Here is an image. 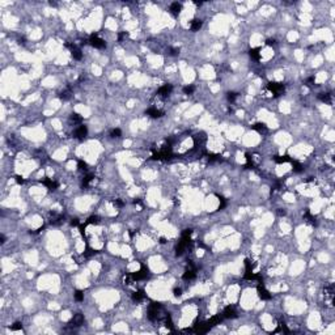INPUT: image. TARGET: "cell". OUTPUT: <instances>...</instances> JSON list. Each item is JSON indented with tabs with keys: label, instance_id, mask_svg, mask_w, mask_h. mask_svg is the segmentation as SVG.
Segmentation results:
<instances>
[{
	"label": "cell",
	"instance_id": "cell-7",
	"mask_svg": "<svg viewBox=\"0 0 335 335\" xmlns=\"http://www.w3.org/2000/svg\"><path fill=\"white\" fill-rule=\"evenodd\" d=\"M211 329V327L208 326V323L207 322H200V323H195L194 325V332H196V334H204V332H207L208 330Z\"/></svg>",
	"mask_w": 335,
	"mask_h": 335
},
{
	"label": "cell",
	"instance_id": "cell-50",
	"mask_svg": "<svg viewBox=\"0 0 335 335\" xmlns=\"http://www.w3.org/2000/svg\"><path fill=\"white\" fill-rule=\"evenodd\" d=\"M0 242H1V243H4V242H6V237H4L3 234L0 236Z\"/></svg>",
	"mask_w": 335,
	"mask_h": 335
},
{
	"label": "cell",
	"instance_id": "cell-28",
	"mask_svg": "<svg viewBox=\"0 0 335 335\" xmlns=\"http://www.w3.org/2000/svg\"><path fill=\"white\" fill-rule=\"evenodd\" d=\"M275 161H276L277 164H284L287 162V161H291L289 156H275Z\"/></svg>",
	"mask_w": 335,
	"mask_h": 335
},
{
	"label": "cell",
	"instance_id": "cell-25",
	"mask_svg": "<svg viewBox=\"0 0 335 335\" xmlns=\"http://www.w3.org/2000/svg\"><path fill=\"white\" fill-rule=\"evenodd\" d=\"M249 55L254 59V60H259L261 59V53H259V49H251L249 51Z\"/></svg>",
	"mask_w": 335,
	"mask_h": 335
},
{
	"label": "cell",
	"instance_id": "cell-21",
	"mask_svg": "<svg viewBox=\"0 0 335 335\" xmlns=\"http://www.w3.org/2000/svg\"><path fill=\"white\" fill-rule=\"evenodd\" d=\"M181 9H182V6H181L180 3H173L172 6H170V12H172L174 16H177V15H180V12H181Z\"/></svg>",
	"mask_w": 335,
	"mask_h": 335
},
{
	"label": "cell",
	"instance_id": "cell-11",
	"mask_svg": "<svg viewBox=\"0 0 335 335\" xmlns=\"http://www.w3.org/2000/svg\"><path fill=\"white\" fill-rule=\"evenodd\" d=\"M67 47L71 49V54L72 56H74V59H76V60H80V59L83 58V54H81V50H80L79 47H77L76 45H71V43H67Z\"/></svg>",
	"mask_w": 335,
	"mask_h": 335
},
{
	"label": "cell",
	"instance_id": "cell-12",
	"mask_svg": "<svg viewBox=\"0 0 335 335\" xmlns=\"http://www.w3.org/2000/svg\"><path fill=\"white\" fill-rule=\"evenodd\" d=\"M172 90H173V87H172L170 84H164L162 87L158 88L157 94H158V96H162V97H168V96L172 93Z\"/></svg>",
	"mask_w": 335,
	"mask_h": 335
},
{
	"label": "cell",
	"instance_id": "cell-47",
	"mask_svg": "<svg viewBox=\"0 0 335 335\" xmlns=\"http://www.w3.org/2000/svg\"><path fill=\"white\" fill-rule=\"evenodd\" d=\"M127 35H128V33H126V32L121 33V34H119V35H118V40H119V42H121V41H122V40H123V38H124V37H127Z\"/></svg>",
	"mask_w": 335,
	"mask_h": 335
},
{
	"label": "cell",
	"instance_id": "cell-33",
	"mask_svg": "<svg viewBox=\"0 0 335 335\" xmlns=\"http://www.w3.org/2000/svg\"><path fill=\"white\" fill-rule=\"evenodd\" d=\"M110 136H111V137H121V136H122V131H121L119 128H114V130H111Z\"/></svg>",
	"mask_w": 335,
	"mask_h": 335
},
{
	"label": "cell",
	"instance_id": "cell-38",
	"mask_svg": "<svg viewBox=\"0 0 335 335\" xmlns=\"http://www.w3.org/2000/svg\"><path fill=\"white\" fill-rule=\"evenodd\" d=\"M77 166H79V169H80V170H88V164L85 162V161H83V160H80V161H79Z\"/></svg>",
	"mask_w": 335,
	"mask_h": 335
},
{
	"label": "cell",
	"instance_id": "cell-52",
	"mask_svg": "<svg viewBox=\"0 0 335 335\" xmlns=\"http://www.w3.org/2000/svg\"><path fill=\"white\" fill-rule=\"evenodd\" d=\"M279 215H280V216H284L285 211H284V209H279Z\"/></svg>",
	"mask_w": 335,
	"mask_h": 335
},
{
	"label": "cell",
	"instance_id": "cell-41",
	"mask_svg": "<svg viewBox=\"0 0 335 335\" xmlns=\"http://www.w3.org/2000/svg\"><path fill=\"white\" fill-rule=\"evenodd\" d=\"M22 329V323L21 322H16L13 326H11V330H21Z\"/></svg>",
	"mask_w": 335,
	"mask_h": 335
},
{
	"label": "cell",
	"instance_id": "cell-15",
	"mask_svg": "<svg viewBox=\"0 0 335 335\" xmlns=\"http://www.w3.org/2000/svg\"><path fill=\"white\" fill-rule=\"evenodd\" d=\"M145 114L149 115V117H152V118H160V117H162L164 113L161 110H157L156 108H151V109H148V110L145 111Z\"/></svg>",
	"mask_w": 335,
	"mask_h": 335
},
{
	"label": "cell",
	"instance_id": "cell-9",
	"mask_svg": "<svg viewBox=\"0 0 335 335\" xmlns=\"http://www.w3.org/2000/svg\"><path fill=\"white\" fill-rule=\"evenodd\" d=\"M257 291H258V296L262 298V300H270V298H271V295H270V292L264 288L263 283H259Z\"/></svg>",
	"mask_w": 335,
	"mask_h": 335
},
{
	"label": "cell",
	"instance_id": "cell-8",
	"mask_svg": "<svg viewBox=\"0 0 335 335\" xmlns=\"http://www.w3.org/2000/svg\"><path fill=\"white\" fill-rule=\"evenodd\" d=\"M83 322H84V317H83V314L77 313V314H75L74 318H72L71 321L68 322V326H71V327H79V326H81V325H83Z\"/></svg>",
	"mask_w": 335,
	"mask_h": 335
},
{
	"label": "cell",
	"instance_id": "cell-32",
	"mask_svg": "<svg viewBox=\"0 0 335 335\" xmlns=\"http://www.w3.org/2000/svg\"><path fill=\"white\" fill-rule=\"evenodd\" d=\"M194 90H195V87H194V85H187V87L183 88V93H185V94H193Z\"/></svg>",
	"mask_w": 335,
	"mask_h": 335
},
{
	"label": "cell",
	"instance_id": "cell-51",
	"mask_svg": "<svg viewBox=\"0 0 335 335\" xmlns=\"http://www.w3.org/2000/svg\"><path fill=\"white\" fill-rule=\"evenodd\" d=\"M19 43H20V45H21V43H22V45H24V43H25V38H24V37H22V38H20V40H19Z\"/></svg>",
	"mask_w": 335,
	"mask_h": 335
},
{
	"label": "cell",
	"instance_id": "cell-14",
	"mask_svg": "<svg viewBox=\"0 0 335 335\" xmlns=\"http://www.w3.org/2000/svg\"><path fill=\"white\" fill-rule=\"evenodd\" d=\"M42 183H43V185H45L50 191H54V190H56V189H58V182L53 181L51 178H45V180L42 181Z\"/></svg>",
	"mask_w": 335,
	"mask_h": 335
},
{
	"label": "cell",
	"instance_id": "cell-29",
	"mask_svg": "<svg viewBox=\"0 0 335 335\" xmlns=\"http://www.w3.org/2000/svg\"><path fill=\"white\" fill-rule=\"evenodd\" d=\"M292 166H293V170H295L296 173H300V172H302V170H304L302 165H301L298 161H292Z\"/></svg>",
	"mask_w": 335,
	"mask_h": 335
},
{
	"label": "cell",
	"instance_id": "cell-18",
	"mask_svg": "<svg viewBox=\"0 0 335 335\" xmlns=\"http://www.w3.org/2000/svg\"><path fill=\"white\" fill-rule=\"evenodd\" d=\"M164 323H165V326L168 327L169 330H172V331H174V326H173V321H172V317H170L169 313H166L165 317H164Z\"/></svg>",
	"mask_w": 335,
	"mask_h": 335
},
{
	"label": "cell",
	"instance_id": "cell-20",
	"mask_svg": "<svg viewBox=\"0 0 335 335\" xmlns=\"http://www.w3.org/2000/svg\"><path fill=\"white\" fill-rule=\"evenodd\" d=\"M318 100L325 103H331V94L330 93H319Z\"/></svg>",
	"mask_w": 335,
	"mask_h": 335
},
{
	"label": "cell",
	"instance_id": "cell-10",
	"mask_svg": "<svg viewBox=\"0 0 335 335\" xmlns=\"http://www.w3.org/2000/svg\"><path fill=\"white\" fill-rule=\"evenodd\" d=\"M87 134H88V128H87V126L81 124V126H79L76 130H75V132H74V137H76V139H84V137L87 136Z\"/></svg>",
	"mask_w": 335,
	"mask_h": 335
},
{
	"label": "cell",
	"instance_id": "cell-5",
	"mask_svg": "<svg viewBox=\"0 0 335 335\" xmlns=\"http://www.w3.org/2000/svg\"><path fill=\"white\" fill-rule=\"evenodd\" d=\"M195 276H196V268L193 264V262L189 261V268L185 271V274L182 275V277L185 280H193V279H195Z\"/></svg>",
	"mask_w": 335,
	"mask_h": 335
},
{
	"label": "cell",
	"instance_id": "cell-4",
	"mask_svg": "<svg viewBox=\"0 0 335 335\" xmlns=\"http://www.w3.org/2000/svg\"><path fill=\"white\" fill-rule=\"evenodd\" d=\"M89 43L93 46L94 49H103L106 47V43L102 38H100L97 34H92L89 38Z\"/></svg>",
	"mask_w": 335,
	"mask_h": 335
},
{
	"label": "cell",
	"instance_id": "cell-48",
	"mask_svg": "<svg viewBox=\"0 0 335 335\" xmlns=\"http://www.w3.org/2000/svg\"><path fill=\"white\" fill-rule=\"evenodd\" d=\"M71 225H72V227H79V219H72L71 220Z\"/></svg>",
	"mask_w": 335,
	"mask_h": 335
},
{
	"label": "cell",
	"instance_id": "cell-30",
	"mask_svg": "<svg viewBox=\"0 0 335 335\" xmlns=\"http://www.w3.org/2000/svg\"><path fill=\"white\" fill-rule=\"evenodd\" d=\"M87 224H94V225L100 224V217H98L97 215H93V216H90L89 219L87 220Z\"/></svg>",
	"mask_w": 335,
	"mask_h": 335
},
{
	"label": "cell",
	"instance_id": "cell-35",
	"mask_svg": "<svg viewBox=\"0 0 335 335\" xmlns=\"http://www.w3.org/2000/svg\"><path fill=\"white\" fill-rule=\"evenodd\" d=\"M237 96H238V94H237L236 92H229V93H228V96H227V98H228V101H229V102H234L236 98H237Z\"/></svg>",
	"mask_w": 335,
	"mask_h": 335
},
{
	"label": "cell",
	"instance_id": "cell-43",
	"mask_svg": "<svg viewBox=\"0 0 335 335\" xmlns=\"http://www.w3.org/2000/svg\"><path fill=\"white\" fill-rule=\"evenodd\" d=\"M208 160L209 161H219L220 156L219 155H208Z\"/></svg>",
	"mask_w": 335,
	"mask_h": 335
},
{
	"label": "cell",
	"instance_id": "cell-26",
	"mask_svg": "<svg viewBox=\"0 0 335 335\" xmlns=\"http://www.w3.org/2000/svg\"><path fill=\"white\" fill-rule=\"evenodd\" d=\"M69 119H71V122H74V123H81L83 122V117L77 113H72L71 117H69Z\"/></svg>",
	"mask_w": 335,
	"mask_h": 335
},
{
	"label": "cell",
	"instance_id": "cell-22",
	"mask_svg": "<svg viewBox=\"0 0 335 335\" xmlns=\"http://www.w3.org/2000/svg\"><path fill=\"white\" fill-rule=\"evenodd\" d=\"M72 97V92H71V89L69 88H67V89H64V90H62L60 92V94H59V98H62V100H69V98Z\"/></svg>",
	"mask_w": 335,
	"mask_h": 335
},
{
	"label": "cell",
	"instance_id": "cell-23",
	"mask_svg": "<svg viewBox=\"0 0 335 335\" xmlns=\"http://www.w3.org/2000/svg\"><path fill=\"white\" fill-rule=\"evenodd\" d=\"M62 221H63V216L62 215H58L56 212L51 214V224H60Z\"/></svg>",
	"mask_w": 335,
	"mask_h": 335
},
{
	"label": "cell",
	"instance_id": "cell-37",
	"mask_svg": "<svg viewBox=\"0 0 335 335\" xmlns=\"http://www.w3.org/2000/svg\"><path fill=\"white\" fill-rule=\"evenodd\" d=\"M75 298H76V301H83L84 300V293L81 291H76L75 292Z\"/></svg>",
	"mask_w": 335,
	"mask_h": 335
},
{
	"label": "cell",
	"instance_id": "cell-17",
	"mask_svg": "<svg viewBox=\"0 0 335 335\" xmlns=\"http://www.w3.org/2000/svg\"><path fill=\"white\" fill-rule=\"evenodd\" d=\"M206 140H207V137L204 136V134H196L195 136H194V143H195V147H198V144H199V147H200L202 144H204V143H206Z\"/></svg>",
	"mask_w": 335,
	"mask_h": 335
},
{
	"label": "cell",
	"instance_id": "cell-40",
	"mask_svg": "<svg viewBox=\"0 0 335 335\" xmlns=\"http://www.w3.org/2000/svg\"><path fill=\"white\" fill-rule=\"evenodd\" d=\"M217 198H219V199H220V202H221V203H220V207H219V209H223V208H224L225 206H227V202H225V199L223 198V196H220V195H217Z\"/></svg>",
	"mask_w": 335,
	"mask_h": 335
},
{
	"label": "cell",
	"instance_id": "cell-13",
	"mask_svg": "<svg viewBox=\"0 0 335 335\" xmlns=\"http://www.w3.org/2000/svg\"><path fill=\"white\" fill-rule=\"evenodd\" d=\"M223 317L224 318H236L237 317V311H236L234 306H227V308L224 309V311H223Z\"/></svg>",
	"mask_w": 335,
	"mask_h": 335
},
{
	"label": "cell",
	"instance_id": "cell-39",
	"mask_svg": "<svg viewBox=\"0 0 335 335\" xmlns=\"http://www.w3.org/2000/svg\"><path fill=\"white\" fill-rule=\"evenodd\" d=\"M94 253H96V250H93L92 248L87 246V249H85V251H84V255H85V257H90L92 254H94Z\"/></svg>",
	"mask_w": 335,
	"mask_h": 335
},
{
	"label": "cell",
	"instance_id": "cell-19",
	"mask_svg": "<svg viewBox=\"0 0 335 335\" xmlns=\"http://www.w3.org/2000/svg\"><path fill=\"white\" fill-rule=\"evenodd\" d=\"M202 25H203L202 20H199V19H194L193 21H191V24H190V29L193 30V32H196V30H199V29L202 28Z\"/></svg>",
	"mask_w": 335,
	"mask_h": 335
},
{
	"label": "cell",
	"instance_id": "cell-46",
	"mask_svg": "<svg viewBox=\"0 0 335 335\" xmlns=\"http://www.w3.org/2000/svg\"><path fill=\"white\" fill-rule=\"evenodd\" d=\"M173 292H174V296H175V297H180V296L182 295V289H181V288H175Z\"/></svg>",
	"mask_w": 335,
	"mask_h": 335
},
{
	"label": "cell",
	"instance_id": "cell-49",
	"mask_svg": "<svg viewBox=\"0 0 335 335\" xmlns=\"http://www.w3.org/2000/svg\"><path fill=\"white\" fill-rule=\"evenodd\" d=\"M16 182L19 183V185H22V183H24L25 181L22 180V177H20V175H16Z\"/></svg>",
	"mask_w": 335,
	"mask_h": 335
},
{
	"label": "cell",
	"instance_id": "cell-53",
	"mask_svg": "<svg viewBox=\"0 0 335 335\" xmlns=\"http://www.w3.org/2000/svg\"><path fill=\"white\" fill-rule=\"evenodd\" d=\"M165 242H166V240H165L164 237H161V238H160V243H165Z\"/></svg>",
	"mask_w": 335,
	"mask_h": 335
},
{
	"label": "cell",
	"instance_id": "cell-1",
	"mask_svg": "<svg viewBox=\"0 0 335 335\" xmlns=\"http://www.w3.org/2000/svg\"><path fill=\"white\" fill-rule=\"evenodd\" d=\"M172 156H173L172 147H170V144H168V145H164L158 152L153 153L152 157H153V160H170Z\"/></svg>",
	"mask_w": 335,
	"mask_h": 335
},
{
	"label": "cell",
	"instance_id": "cell-3",
	"mask_svg": "<svg viewBox=\"0 0 335 335\" xmlns=\"http://www.w3.org/2000/svg\"><path fill=\"white\" fill-rule=\"evenodd\" d=\"M268 89L271 90V93L275 96V97H279L280 94H283L285 87H284V84H282V83H270Z\"/></svg>",
	"mask_w": 335,
	"mask_h": 335
},
{
	"label": "cell",
	"instance_id": "cell-16",
	"mask_svg": "<svg viewBox=\"0 0 335 335\" xmlns=\"http://www.w3.org/2000/svg\"><path fill=\"white\" fill-rule=\"evenodd\" d=\"M144 298H145V293H144V291H143V289H139V291H136V292L132 293V300L136 301V302H141Z\"/></svg>",
	"mask_w": 335,
	"mask_h": 335
},
{
	"label": "cell",
	"instance_id": "cell-27",
	"mask_svg": "<svg viewBox=\"0 0 335 335\" xmlns=\"http://www.w3.org/2000/svg\"><path fill=\"white\" fill-rule=\"evenodd\" d=\"M220 321H221V317H220V316H215V317H212L211 319H208V321H207V323H208L209 327H212V326H215V325L219 323Z\"/></svg>",
	"mask_w": 335,
	"mask_h": 335
},
{
	"label": "cell",
	"instance_id": "cell-45",
	"mask_svg": "<svg viewBox=\"0 0 335 335\" xmlns=\"http://www.w3.org/2000/svg\"><path fill=\"white\" fill-rule=\"evenodd\" d=\"M113 204H114V206H117V207H123V206H124V203H123L122 200H119V199L114 200V202H113Z\"/></svg>",
	"mask_w": 335,
	"mask_h": 335
},
{
	"label": "cell",
	"instance_id": "cell-44",
	"mask_svg": "<svg viewBox=\"0 0 335 335\" xmlns=\"http://www.w3.org/2000/svg\"><path fill=\"white\" fill-rule=\"evenodd\" d=\"M275 43H276V41H275L274 38H268V40L266 41V45H267V46H275Z\"/></svg>",
	"mask_w": 335,
	"mask_h": 335
},
{
	"label": "cell",
	"instance_id": "cell-31",
	"mask_svg": "<svg viewBox=\"0 0 335 335\" xmlns=\"http://www.w3.org/2000/svg\"><path fill=\"white\" fill-rule=\"evenodd\" d=\"M168 54H169L170 56H177L178 54H180V49L178 47H169L168 49Z\"/></svg>",
	"mask_w": 335,
	"mask_h": 335
},
{
	"label": "cell",
	"instance_id": "cell-34",
	"mask_svg": "<svg viewBox=\"0 0 335 335\" xmlns=\"http://www.w3.org/2000/svg\"><path fill=\"white\" fill-rule=\"evenodd\" d=\"M304 216H305V219H308L309 223H311V224H316V219H314V216H311V214L309 211H306L305 214H304Z\"/></svg>",
	"mask_w": 335,
	"mask_h": 335
},
{
	"label": "cell",
	"instance_id": "cell-6",
	"mask_svg": "<svg viewBox=\"0 0 335 335\" xmlns=\"http://www.w3.org/2000/svg\"><path fill=\"white\" fill-rule=\"evenodd\" d=\"M132 279H134V282H137V280H143L145 279V277L148 276V268L145 266H141V270L137 272H134V274H131Z\"/></svg>",
	"mask_w": 335,
	"mask_h": 335
},
{
	"label": "cell",
	"instance_id": "cell-42",
	"mask_svg": "<svg viewBox=\"0 0 335 335\" xmlns=\"http://www.w3.org/2000/svg\"><path fill=\"white\" fill-rule=\"evenodd\" d=\"M314 81H316V79H314V76H311V77H309V79L305 81V85H308V87H311V85L314 84Z\"/></svg>",
	"mask_w": 335,
	"mask_h": 335
},
{
	"label": "cell",
	"instance_id": "cell-24",
	"mask_svg": "<svg viewBox=\"0 0 335 335\" xmlns=\"http://www.w3.org/2000/svg\"><path fill=\"white\" fill-rule=\"evenodd\" d=\"M253 130H255V131H258L259 134H264V132L267 131V126L264 123H255L253 126Z\"/></svg>",
	"mask_w": 335,
	"mask_h": 335
},
{
	"label": "cell",
	"instance_id": "cell-36",
	"mask_svg": "<svg viewBox=\"0 0 335 335\" xmlns=\"http://www.w3.org/2000/svg\"><path fill=\"white\" fill-rule=\"evenodd\" d=\"M93 178H94V177H93V175H92V174L87 175V177H85V178H84V181H83V187H87V186H88V185H89V183H90V181H92V180H93Z\"/></svg>",
	"mask_w": 335,
	"mask_h": 335
},
{
	"label": "cell",
	"instance_id": "cell-2",
	"mask_svg": "<svg viewBox=\"0 0 335 335\" xmlns=\"http://www.w3.org/2000/svg\"><path fill=\"white\" fill-rule=\"evenodd\" d=\"M160 310H161V305L158 302H152L148 309V318L151 321H157L160 318Z\"/></svg>",
	"mask_w": 335,
	"mask_h": 335
}]
</instances>
